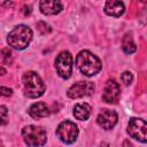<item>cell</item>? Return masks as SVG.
Returning a JSON list of instances; mask_svg holds the SVG:
<instances>
[{"mask_svg": "<svg viewBox=\"0 0 147 147\" xmlns=\"http://www.w3.org/2000/svg\"><path fill=\"white\" fill-rule=\"evenodd\" d=\"M76 65L79 69V71L87 77H92L96 75L102 67L99 57L93 53H91L90 51H80L77 54Z\"/></svg>", "mask_w": 147, "mask_h": 147, "instance_id": "cell-1", "label": "cell"}, {"mask_svg": "<svg viewBox=\"0 0 147 147\" xmlns=\"http://www.w3.org/2000/svg\"><path fill=\"white\" fill-rule=\"evenodd\" d=\"M32 40V30L24 24L15 26L7 37V42L15 49H24Z\"/></svg>", "mask_w": 147, "mask_h": 147, "instance_id": "cell-2", "label": "cell"}, {"mask_svg": "<svg viewBox=\"0 0 147 147\" xmlns=\"http://www.w3.org/2000/svg\"><path fill=\"white\" fill-rule=\"evenodd\" d=\"M23 82V90L24 94L28 98L36 99L44 94L45 92V84L40 76L34 71H28L22 77Z\"/></svg>", "mask_w": 147, "mask_h": 147, "instance_id": "cell-3", "label": "cell"}, {"mask_svg": "<svg viewBox=\"0 0 147 147\" xmlns=\"http://www.w3.org/2000/svg\"><path fill=\"white\" fill-rule=\"evenodd\" d=\"M24 142L29 147H40L46 142L47 134L45 129L37 125H26L22 130Z\"/></svg>", "mask_w": 147, "mask_h": 147, "instance_id": "cell-4", "label": "cell"}, {"mask_svg": "<svg viewBox=\"0 0 147 147\" xmlns=\"http://www.w3.org/2000/svg\"><path fill=\"white\" fill-rule=\"evenodd\" d=\"M56 136L64 144H72L78 136V127L71 121H63L56 129Z\"/></svg>", "mask_w": 147, "mask_h": 147, "instance_id": "cell-5", "label": "cell"}, {"mask_svg": "<svg viewBox=\"0 0 147 147\" xmlns=\"http://www.w3.org/2000/svg\"><path fill=\"white\" fill-rule=\"evenodd\" d=\"M55 68L61 78H70L72 72V56L68 51H63L56 56Z\"/></svg>", "mask_w": 147, "mask_h": 147, "instance_id": "cell-6", "label": "cell"}, {"mask_svg": "<svg viewBox=\"0 0 147 147\" xmlns=\"http://www.w3.org/2000/svg\"><path fill=\"white\" fill-rule=\"evenodd\" d=\"M146 129L147 124L142 118H131L127 124V132L129 134L137 139L138 141L145 144L146 142Z\"/></svg>", "mask_w": 147, "mask_h": 147, "instance_id": "cell-7", "label": "cell"}, {"mask_svg": "<svg viewBox=\"0 0 147 147\" xmlns=\"http://www.w3.org/2000/svg\"><path fill=\"white\" fill-rule=\"evenodd\" d=\"M95 90V86L91 82H77L69 87L67 94L70 99H78L91 95Z\"/></svg>", "mask_w": 147, "mask_h": 147, "instance_id": "cell-8", "label": "cell"}, {"mask_svg": "<svg viewBox=\"0 0 147 147\" xmlns=\"http://www.w3.org/2000/svg\"><path fill=\"white\" fill-rule=\"evenodd\" d=\"M117 119H118V116L114 110L102 109L96 117V123L103 130H110L116 125Z\"/></svg>", "mask_w": 147, "mask_h": 147, "instance_id": "cell-9", "label": "cell"}, {"mask_svg": "<svg viewBox=\"0 0 147 147\" xmlns=\"http://www.w3.org/2000/svg\"><path fill=\"white\" fill-rule=\"evenodd\" d=\"M119 93H121V88L118 83L114 79H109L105 85L102 100L107 103H115L119 98Z\"/></svg>", "mask_w": 147, "mask_h": 147, "instance_id": "cell-10", "label": "cell"}, {"mask_svg": "<svg viewBox=\"0 0 147 147\" xmlns=\"http://www.w3.org/2000/svg\"><path fill=\"white\" fill-rule=\"evenodd\" d=\"M39 8H40V11L45 15H55V14H59L63 9V6L60 1L42 0L39 3Z\"/></svg>", "mask_w": 147, "mask_h": 147, "instance_id": "cell-11", "label": "cell"}, {"mask_svg": "<svg viewBox=\"0 0 147 147\" xmlns=\"http://www.w3.org/2000/svg\"><path fill=\"white\" fill-rule=\"evenodd\" d=\"M124 11H125V7L122 1L110 0V1H107L105 5V13L109 16L119 17L123 15Z\"/></svg>", "mask_w": 147, "mask_h": 147, "instance_id": "cell-12", "label": "cell"}, {"mask_svg": "<svg viewBox=\"0 0 147 147\" xmlns=\"http://www.w3.org/2000/svg\"><path fill=\"white\" fill-rule=\"evenodd\" d=\"M28 113L32 118L39 119V118L47 117L49 115V108L44 102H36L30 106V108L28 109Z\"/></svg>", "mask_w": 147, "mask_h": 147, "instance_id": "cell-13", "label": "cell"}, {"mask_svg": "<svg viewBox=\"0 0 147 147\" xmlns=\"http://www.w3.org/2000/svg\"><path fill=\"white\" fill-rule=\"evenodd\" d=\"M91 106L88 103H77L74 107V116L79 121H86L91 115Z\"/></svg>", "mask_w": 147, "mask_h": 147, "instance_id": "cell-14", "label": "cell"}, {"mask_svg": "<svg viewBox=\"0 0 147 147\" xmlns=\"http://www.w3.org/2000/svg\"><path fill=\"white\" fill-rule=\"evenodd\" d=\"M122 48L124 51V53L126 54H132L133 52H136L137 49V46L132 39V36L131 33H126L123 38V41H122Z\"/></svg>", "mask_w": 147, "mask_h": 147, "instance_id": "cell-15", "label": "cell"}, {"mask_svg": "<svg viewBox=\"0 0 147 147\" xmlns=\"http://www.w3.org/2000/svg\"><path fill=\"white\" fill-rule=\"evenodd\" d=\"M8 119V109L6 106H0V125L7 123Z\"/></svg>", "mask_w": 147, "mask_h": 147, "instance_id": "cell-16", "label": "cell"}, {"mask_svg": "<svg viewBox=\"0 0 147 147\" xmlns=\"http://www.w3.org/2000/svg\"><path fill=\"white\" fill-rule=\"evenodd\" d=\"M121 79L125 85H130L132 83V80H133V77H132V74L130 71H124L121 75Z\"/></svg>", "mask_w": 147, "mask_h": 147, "instance_id": "cell-17", "label": "cell"}, {"mask_svg": "<svg viewBox=\"0 0 147 147\" xmlns=\"http://www.w3.org/2000/svg\"><path fill=\"white\" fill-rule=\"evenodd\" d=\"M37 28H38V30L41 32V34H46V33L51 32V26H49L48 24H46L45 22H39V23L37 24Z\"/></svg>", "mask_w": 147, "mask_h": 147, "instance_id": "cell-18", "label": "cell"}, {"mask_svg": "<svg viewBox=\"0 0 147 147\" xmlns=\"http://www.w3.org/2000/svg\"><path fill=\"white\" fill-rule=\"evenodd\" d=\"M13 94V90L6 86H0V96H10Z\"/></svg>", "mask_w": 147, "mask_h": 147, "instance_id": "cell-19", "label": "cell"}, {"mask_svg": "<svg viewBox=\"0 0 147 147\" xmlns=\"http://www.w3.org/2000/svg\"><path fill=\"white\" fill-rule=\"evenodd\" d=\"M2 53L5 54V55H3V56H5V62H6V63H10V62H11V53H10V51L3 49Z\"/></svg>", "mask_w": 147, "mask_h": 147, "instance_id": "cell-20", "label": "cell"}, {"mask_svg": "<svg viewBox=\"0 0 147 147\" xmlns=\"http://www.w3.org/2000/svg\"><path fill=\"white\" fill-rule=\"evenodd\" d=\"M14 5V2L11 1H6V2H0V6H6V7H11Z\"/></svg>", "mask_w": 147, "mask_h": 147, "instance_id": "cell-21", "label": "cell"}, {"mask_svg": "<svg viewBox=\"0 0 147 147\" xmlns=\"http://www.w3.org/2000/svg\"><path fill=\"white\" fill-rule=\"evenodd\" d=\"M123 146H124V147H132V144H131L129 140H125L124 144H123Z\"/></svg>", "mask_w": 147, "mask_h": 147, "instance_id": "cell-22", "label": "cell"}, {"mask_svg": "<svg viewBox=\"0 0 147 147\" xmlns=\"http://www.w3.org/2000/svg\"><path fill=\"white\" fill-rule=\"evenodd\" d=\"M6 74V70L2 68V67H0V76H3Z\"/></svg>", "mask_w": 147, "mask_h": 147, "instance_id": "cell-23", "label": "cell"}, {"mask_svg": "<svg viewBox=\"0 0 147 147\" xmlns=\"http://www.w3.org/2000/svg\"><path fill=\"white\" fill-rule=\"evenodd\" d=\"M0 147H3V145H2V142H1V140H0Z\"/></svg>", "mask_w": 147, "mask_h": 147, "instance_id": "cell-24", "label": "cell"}]
</instances>
